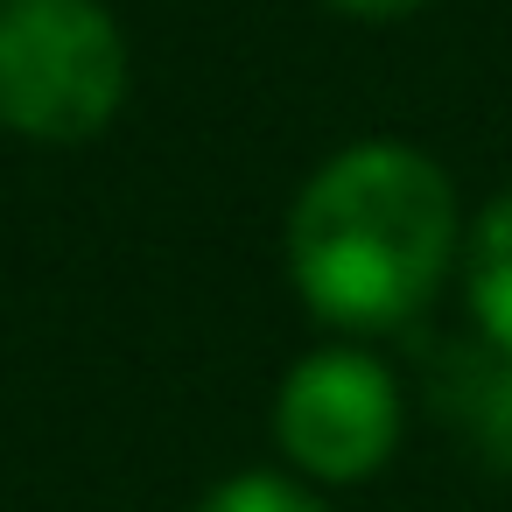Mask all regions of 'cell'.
Instances as JSON below:
<instances>
[{"mask_svg":"<svg viewBox=\"0 0 512 512\" xmlns=\"http://www.w3.org/2000/svg\"><path fill=\"white\" fill-rule=\"evenodd\" d=\"M456 260V183L407 141L330 155L288 211V274L316 323L379 337L414 323Z\"/></svg>","mask_w":512,"mask_h":512,"instance_id":"1","label":"cell"},{"mask_svg":"<svg viewBox=\"0 0 512 512\" xmlns=\"http://www.w3.org/2000/svg\"><path fill=\"white\" fill-rule=\"evenodd\" d=\"M127 106V36L99 0H0V127L71 148Z\"/></svg>","mask_w":512,"mask_h":512,"instance_id":"2","label":"cell"},{"mask_svg":"<svg viewBox=\"0 0 512 512\" xmlns=\"http://www.w3.org/2000/svg\"><path fill=\"white\" fill-rule=\"evenodd\" d=\"M274 442L316 484H365L400 442V386L358 344L309 351L274 393Z\"/></svg>","mask_w":512,"mask_h":512,"instance_id":"3","label":"cell"},{"mask_svg":"<svg viewBox=\"0 0 512 512\" xmlns=\"http://www.w3.org/2000/svg\"><path fill=\"white\" fill-rule=\"evenodd\" d=\"M463 274H470V316H477V330L512 358V190L477 211Z\"/></svg>","mask_w":512,"mask_h":512,"instance_id":"4","label":"cell"},{"mask_svg":"<svg viewBox=\"0 0 512 512\" xmlns=\"http://www.w3.org/2000/svg\"><path fill=\"white\" fill-rule=\"evenodd\" d=\"M197 512H330V505H323L309 484H295V477H274V470H239V477L211 484Z\"/></svg>","mask_w":512,"mask_h":512,"instance_id":"5","label":"cell"},{"mask_svg":"<svg viewBox=\"0 0 512 512\" xmlns=\"http://www.w3.org/2000/svg\"><path fill=\"white\" fill-rule=\"evenodd\" d=\"M477 435L498 463H512V358L491 379H477Z\"/></svg>","mask_w":512,"mask_h":512,"instance_id":"6","label":"cell"},{"mask_svg":"<svg viewBox=\"0 0 512 512\" xmlns=\"http://www.w3.org/2000/svg\"><path fill=\"white\" fill-rule=\"evenodd\" d=\"M337 15H358V22H400L414 8H428V0H330Z\"/></svg>","mask_w":512,"mask_h":512,"instance_id":"7","label":"cell"}]
</instances>
